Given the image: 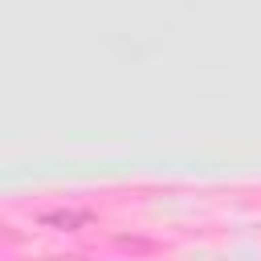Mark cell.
Wrapping results in <instances>:
<instances>
[{
	"mask_svg": "<svg viewBox=\"0 0 261 261\" xmlns=\"http://www.w3.org/2000/svg\"><path fill=\"white\" fill-rule=\"evenodd\" d=\"M94 220V212H86V208H57V212H41V224L45 228H65V232H73V228H82V224H90Z\"/></svg>",
	"mask_w": 261,
	"mask_h": 261,
	"instance_id": "cell-1",
	"label": "cell"
}]
</instances>
